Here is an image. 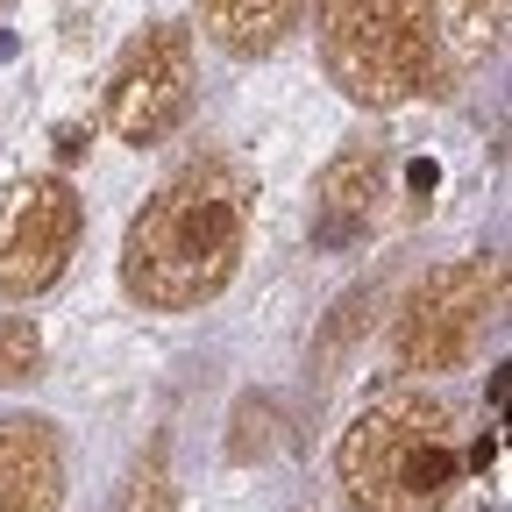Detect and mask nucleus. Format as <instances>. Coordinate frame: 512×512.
Listing matches in <instances>:
<instances>
[{"label":"nucleus","instance_id":"1","mask_svg":"<svg viewBox=\"0 0 512 512\" xmlns=\"http://www.w3.org/2000/svg\"><path fill=\"white\" fill-rule=\"evenodd\" d=\"M256 214V178L235 157H192L178 164L121 242V285L150 313H192L242 271Z\"/></svg>","mask_w":512,"mask_h":512},{"label":"nucleus","instance_id":"8","mask_svg":"<svg viewBox=\"0 0 512 512\" xmlns=\"http://www.w3.org/2000/svg\"><path fill=\"white\" fill-rule=\"evenodd\" d=\"M64 456L43 420H0V512H57Z\"/></svg>","mask_w":512,"mask_h":512},{"label":"nucleus","instance_id":"10","mask_svg":"<svg viewBox=\"0 0 512 512\" xmlns=\"http://www.w3.org/2000/svg\"><path fill=\"white\" fill-rule=\"evenodd\" d=\"M434 36H441L448 72H470L505 36V0H434Z\"/></svg>","mask_w":512,"mask_h":512},{"label":"nucleus","instance_id":"7","mask_svg":"<svg viewBox=\"0 0 512 512\" xmlns=\"http://www.w3.org/2000/svg\"><path fill=\"white\" fill-rule=\"evenodd\" d=\"M384 207H392V157L377 143L342 150L313 185V249H356L384 228Z\"/></svg>","mask_w":512,"mask_h":512},{"label":"nucleus","instance_id":"11","mask_svg":"<svg viewBox=\"0 0 512 512\" xmlns=\"http://www.w3.org/2000/svg\"><path fill=\"white\" fill-rule=\"evenodd\" d=\"M121 512H178V491H171V463H164V441L128 470V491H121Z\"/></svg>","mask_w":512,"mask_h":512},{"label":"nucleus","instance_id":"2","mask_svg":"<svg viewBox=\"0 0 512 512\" xmlns=\"http://www.w3.org/2000/svg\"><path fill=\"white\" fill-rule=\"evenodd\" d=\"M349 512H441L463 484V427L434 392H392L356 413L335 456Z\"/></svg>","mask_w":512,"mask_h":512},{"label":"nucleus","instance_id":"6","mask_svg":"<svg viewBox=\"0 0 512 512\" xmlns=\"http://www.w3.org/2000/svg\"><path fill=\"white\" fill-rule=\"evenodd\" d=\"M185 107H192V36L171 22H150L107 79V107H100L107 136L128 150H150L185 121Z\"/></svg>","mask_w":512,"mask_h":512},{"label":"nucleus","instance_id":"9","mask_svg":"<svg viewBox=\"0 0 512 512\" xmlns=\"http://www.w3.org/2000/svg\"><path fill=\"white\" fill-rule=\"evenodd\" d=\"M192 8H200V29L228 57H271L306 0H192Z\"/></svg>","mask_w":512,"mask_h":512},{"label":"nucleus","instance_id":"3","mask_svg":"<svg viewBox=\"0 0 512 512\" xmlns=\"http://www.w3.org/2000/svg\"><path fill=\"white\" fill-rule=\"evenodd\" d=\"M320 64L356 107H413L448 93L434 0H313Z\"/></svg>","mask_w":512,"mask_h":512},{"label":"nucleus","instance_id":"13","mask_svg":"<svg viewBox=\"0 0 512 512\" xmlns=\"http://www.w3.org/2000/svg\"><path fill=\"white\" fill-rule=\"evenodd\" d=\"M0 8H8V0H0Z\"/></svg>","mask_w":512,"mask_h":512},{"label":"nucleus","instance_id":"12","mask_svg":"<svg viewBox=\"0 0 512 512\" xmlns=\"http://www.w3.org/2000/svg\"><path fill=\"white\" fill-rule=\"evenodd\" d=\"M43 363V335H36V320H0V384H29Z\"/></svg>","mask_w":512,"mask_h":512},{"label":"nucleus","instance_id":"5","mask_svg":"<svg viewBox=\"0 0 512 512\" xmlns=\"http://www.w3.org/2000/svg\"><path fill=\"white\" fill-rule=\"evenodd\" d=\"M79 192L50 178V171H22L0 185V292L8 299H36L64 278L79 249Z\"/></svg>","mask_w":512,"mask_h":512},{"label":"nucleus","instance_id":"4","mask_svg":"<svg viewBox=\"0 0 512 512\" xmlns=\"http://www.w3.org/2000/svg\"><path fill=\"white\" fill-rule=\"evenodd\" d=\"M505 299V264L498 256H463V264H441L413 285V299L399 306L392 328V356L399 370H456L477 356L484 328L498 320Z\"/></svg>","mask_w":512,"mask_h":512}]
</instances>
